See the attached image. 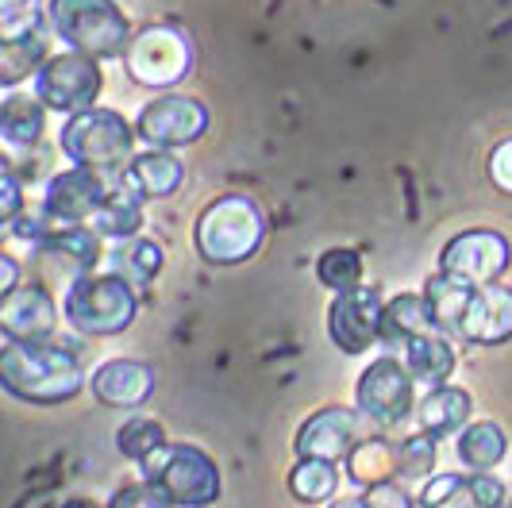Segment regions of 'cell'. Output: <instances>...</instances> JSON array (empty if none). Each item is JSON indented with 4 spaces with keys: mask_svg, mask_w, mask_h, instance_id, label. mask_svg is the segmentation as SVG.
<instances>
[{
    "mask_svg": "<svg viewBox=\"0 0 512 508\" xmlns=\"http://www.w3.org/2000/svg\"><path fill=\"white\" fill-rule=\"evenodd\" d=\"M0 385L24 405H66L85 389V370L74 351L51 339H4Z\"/></svg>",
    "mask_w": 512,
    "mask_h": 508,
    "instance_id": "1",
    "label": "cell"
},
{
    "mask_svg": "<svg viewBox=\"0 0 512 508\" xmlns=\"http://www.w3.org/2000/svg\"><path fill=\"white\" fill-rule=\"evenodd\" d=\"M262 239H266V216L243 193L216 197L197 216V228H193V247L208 266H239L255 258Z\"/></svg>",
    "mask_w": 512,
    "mask_h": 508,
    "instance_id": "2",
    "label": "cell"
},
{
    "mask_svg": "<svg viewBox=\"0 0 512 508\" xmlns=\"http://www.w3.org/2000/svg\"><path fill=\"white\" fill-rule=\"evenodd\" d=\"M135 312H139L135 285L120 274H97V270L77 274L66 289V301H62L66 324L89 339L124 335L135 324Z\"/></svg>",
    "mask_w": 512,
    "mask_h": 508,
    "instance_id": "3",
    "label": "cell"
},
{
    "mask_svg": "<svg viewBox=\"0 0 512 508\" xmlns=\"http://www.w3.org/2000/svg\"><path fill=\"white\" fill-rule=\"evenodd\" d=\"M54 35L85 58L128 54L131 24L116 0H47Z\"/></svg>",
    "mask_w": 512,
    "mask_h": 508,
    "instance_id": "4",
    "label": "cell"
},
{
    "mask_svg": "<svg viewBox=\"0 0 512 508\" xmlns=\"http://www.w3.org/2000/svg\"><path fill=\"white\" fill-rule=\"evenodd\" d=\"M139 466H143V478L158 485L178 508H208L220 501V489H224L220 466L193 443H162Z\"/></svg>",
    "mask_w": 512,
    "mask_h": 508,
    "instance_id": "5",
    "label": "cell"
},
{
    "mask_svg": "<svg viewBox=\"0 0 512 508\" xmlns=\"http://www.w3.org/2000/svg\"><path fill=\"white\" fill-rule=\"evenodd\" d=\"M62 154L85 170H120L131 162L135 131L112 108H85L62 124Z\"/></svg>",
    "mask_w": 512,
    "mask_h": 508,
    "instance_id": "6",
    "label": "cell"
},
{
    "mask_svg": "<svg viewBox=\"0 0 512 508\" xmlns=\"http://www.w3.org/2000/svg\"><path fill=\"white\" fill-rule=\"evenodd\" d=\"M193 39L178 31V27H147L131 39L128 54H124V66H128L131 81L147 85V89H170L181 85L185 77L193 74Z\"/></svg>",
    "mask_w": 512,
    "mask_h": 508,
    "instance_id": "7",
    "label": "cell"
},
{
    "mask_svg": "<svg viewBox=\"0 0 512 508\" xmlns=\"http://www.w3.org/2000/svg\"><path fill=\"white\" fill-rule=\"evenodd\" d=\"M355 401L362 416L382 432V428H401L416 412V378L401 358H374L359 374Z\"/></svg>",
    "mask_w": 512,
    "mask_h": 508,
    "instance_id": "8",
    "label": "cell"
},
{
    "mask_svg": "<svg viewBox=\"0 0 512 508\" xmlns=\"http://www.w3.org/2000/svg\"><path fill=\"white\" fill-rule=\"evenodd\" d=\"M509 262L512 247L501 231L470 228L459 231L455 239H447V247L439 251V274H447L466 289H478V285H493L509 270Z\"/></svg>",
    "mask_w": 512,
    "mask_h": 508,
    "instance_id": "9",
    "label": "cell"
},
{
    "mask_svg": "<svg viewBox=\"0 0 512 508\" xmlns=\"http://www.w3.org/2000/svg\"><path fill=\"white\" fill-rule=\"evenodd\" d=\"M35 97L54 108V112H66V116H77L85 108H97V97H101V70L93 58L85 54H54L39 66L35 74Z\"/></svg>",
    "mask_w": 512,
    "mask_h": 508,
    "instance_id": "10",
    "label": "cell"
},
{
    "mask_svg": "<svg viewBox=\"0 0 512 508\" xmlns=\"http://www.w3.org/2000/svg\"><path fill=\"white\" fill-rule=\"evenodd\" d=\"M378 428L362 416V408L347 405H328L320 412H312L301 432L293 439L297 458H328V462H347V455L359 447L366 435H374Z\"/></svg>",
    "mask_w": 512,
    "mask_h": 508,
    "instance_id": "11",
    "label": "cell"
},
{
    "mask_svg": "<svg viewBox=\"0 0 512 508\" xmlns=\"http://www.w3.org/2000/svg\"><path fill=\"white\" fill-rule=\"evenodd\" d=\"M385 301L378 285H355L335 293L328 308V335L343 355H366L374 343H382Z\"/></svg>",
    "mask_w": 512,
    "mask_h": 508,
    "instance_id": "12",
    "label": "cell"
},
{
    "mask_svg": "<svg viewBox=\"0 0 512 508\" xmlns=\"http://www.w3.org/2000/svg\"><path fill=\"white\" fill-rule=\"evenodd\" d=\"M208 131V108L193 97H158L151 101L139 120H135V135L151 147H189Z\"/></svg>",
    "mask_w": 512,
    "mask_h": 508,
    "instance_id": "13",
    "label": "cell"
},
{
    "mask_svg": "<svg viewBox=\"0 0 512 508\" xmlns=\"http://www.w3.org/2000/svg\"><path fill=\"white\" fill-rule=\"evenodd\" d=\"M108 189H112V181H104L101 170H85V166L62 170V174H54L43 193V220L47 224H85L97 216Z\"/></svg>",
    "mask_w": 512,
    "mask_h": 508,
    "instance_id": "14",
    "label": "cell"
},
{
    "mask_svg": "<svg viewBox=\"0 0 512 508\" xmlns=\"http://www.w3.org/2000/svg\"><path fill=\"white\" fill-rule=\"evenodd\" d=\"M420 508H509L512 493L493 474H436L416 493Z\"/></svg>",
    "mask_w": 512,
    "mask_h": 508,
    "instance_id": "15",
    "label": "cell"
},
{
    "mask_svg": "<svg viewBox=\"0 0 512 508\" xmlns=\"http://www.w3.org/2000/svg\"><path fill=\"white\" fill-rule=\"evenodd\" d=\"M459 339L474 343V347H501L512 339V289L493 281V285H478L466 301V316H462Z\"/></svg>",
    "mask_w": 512,
    "mask_h": 508,
    "instance_id": "16",
    "label": "cell"
},
{
    "mask_svg": "<svg viewBox=\"0 0 512 508\" xmlns=\"http://www.w3.org/2000/svg\"><path fill=\"white\" fill-rule=\"evenodd\" d=\"M54 328H58V308H54V297L27 281L16 293L0 297V331L4 339H54Z\"/></svg>",
    "mask_w": 512,
    "mask_h": 508,
    "instance_id": "17",
    "label": "cell"
},
{
    "mask_svg": "<svg viewBox=\"0 0 512 508\" xmlns=\"http://www.w3.org/2000/svg\"><path fill=\"white\" fill-rule=\"evenodd\" d=\"M89 389L104 408H139L151 401L154 370L139 358H108L93 370Z\"/></svg>",
    "mask_w": 512,
    "mask_h": 508,
    "instance_id": "18",
    "label": "cell"
},
{
    "mask_svg": "<svg viewBox=\"0 0 512 508\" xmlns=\"http://www.w3.org/2000/svg\"><path fill=\"white\" fill-rule=\"evenodd\" d=\"M124 178L147 197V201H166L174 197L185 181V166L178 154H170L166 147H151L147 154H135L124 166Z\"/></svg>",
    "mask_w": 512,
    "mask_h": 508,
    "instance_id": "19",
    "label": "cell"
},
{
    "mask_svg": "<svg viewBox=\"0 0 512 508\" xmlns=\"http://www.w3.org/2000/svg\"><path fill=\"white\" fill-rule=\"evenodd\" d=\"M347 482L359 489H378V485L401 482V458L397 443L385 435H366L359 447L347 455Z\"/></svg>",
    "mask_w": 512,
    "mask_h": 508,
    "instance_id": "20",
    "label": "cell"
},
{
    "mask_svg": "<svg viewBox=\"0 0 512 508\" xmlns=\"http://www.w3.org/2000/svg\"><path fill=\"white\" fill-rule=\"evenodd\" d=\"M470 412H474V397L466 389H459V385H432L416 405V420H420L424 432L443 439V435L462 432L470 424Z\"/></svg>",
    "mask_w": 512,
    "mask_h": 508,
    "instance_id": "21",
    "label": "cell"
},
{
    "mask_svg": "<svg viewBox=\"0 0 512 508\" xmlns=\"http://www.w3.org/2000/svg\"><path fill=\"white\" fill-rule=\"evenodd\" d=\"M401 355H405V366L412 370V378L424 381L428 389H432V385H447V378H451L455 366H459V355H455L447 331H439V328L409 339V343L401 347Z\"/></svg>",
    "mask_w": 512,
    "mask_h": 508,
    "instance_id": "22",
    "label": "cell"
},
{
    "mask_svg": "<svg viewBox=\"0 0 512 508\" xmlns=\"http://www.w3.org/2000/svg\"><path fill=\"white\" fill-rule=\"evenodd\" d=\"M143 193L131 185L128 178L112 181V189H108V197L104 204L97 208V216H93V228L108 235V239H131V235H139L143 228Z\"/></svg>",
    "mask_w": 512,
    "mask_h": 508,
    "instance_id": "23",
    "label": "cell"
},
{
    "mask_svg": "<svg viewBox=\"0 0 512 508\" xmlns=\"http://www.w3.org/2000/svg\"><path fill=\"white\" fill-rule=\"evenodd\" d=\"M436 316H432V305L424 293H401L385 305L382 316V343L389 347H405L409 339L424 335V331H436Z\"/></svg>",
    "mask_w": 512,
    "mask_h": 508,
    "instance_id": "24",
    "label": "cell"
},
{
    "mask_svg": "<svg viewBox=\"0 0 512 508\" xmlns=\"http://www.w3.org/2000/svg\"><path fill=\"white\" fill-rule=\"evenodd\" d=\"M455 451H459V462L466 470L493 474V466L509 451V435H505L501 424H493V420H478V424H466L462 428Z\"/></svg>",
    "mask_w": 512,
    "mask_h": 508,
    "instance_id": "25",
    "label": "cell"
},
{
    "mask_svg": "<svg viewBox=\"0 0 512 508\" xmlns=\"http://www.w3.org/2000/svg\"><path fill=\"white\" fill-rule=\"evenodd\" d=\"M285 485H289L293 501H301V505H328L339 493V466L328 458H301L289 470Z\"/></svg>",
    "mask_w": 512,
    "mask_h": 508,
    "instance_id": "26",
    "label": "cell"
},
{
    "mask_svg": "<svg viewBox=\"0 0 512 508\" xmlns=\"http://www.w3.org/2000/svg\"><path fill=\"white\" fill-rule=\"evenodd\" d=\"M43 108L47 104L39 97H20V93H8L4 108H0V135L12 143V147H31L39 135H43Z\"/></svg>",
    "mask_w": 512,
    "mask_h": 508,
    "instance_id": "27",
    "label": "cell"
},
{
    "mask_svg": "<svg viewBox=\"0 0 512 508\" xmlns=\"http://www.w3.org/2000/svg\"><path fill=\"white\" fill-rule=\"evenodd\" d=\"M162 247L154 239H120V247L112 251V274L128 278L131 285H151L162 270Z\"/></svg>",
    "mask_w": 512,
    "mask_h": 508,
    "instance_id": "28",
    "label": "cell"
},
{
    "mask_svg": "<svg viewBox=\"0 0 512 508\" xmlns=\"http://www.w3.org/2000/svg\"><path fill=\"white\" fill-rule=\"evenodd\" d=\"M470 293H474V289H466V285H459V281H451L447 274H439V270L428 278V285H424V297H428V305H432V316H436L439 331L459 335Z\"/></svg>",
    "mask_w": 512,
    "mask_h": 508,
    "instance_id": "29",
    "label": "cell"
},
{
    "mask_svg": "<svg viewBox=\"0 0 512 508\" xmlns=\"http://www.w3.org/2000/svg\"><path fill=\"white\" fill-rule=\"evenodd\" d=\"M316 278L320 285H328L332 293L355 289L362 285V254L355 247H332L316 258Z\"/></svg>",
    "mask_w": 512,
    "mask_h": 508,
    "instance_id": "30",
    "label": "cell"
},
{
    "mask_svg": "<svg viewBox=\"0 0 512 508\" xmlns=\"http://www.w3.org/2000/svg\"><path fill=\"white\" fill-rule=\"evenodd\" d=\"M162 443H170L166 439V428L158 424V420H147V416H131L128 424L116 432V451L131 462H143L147 455H154Z\"/></svg>",
    "mask_w": 512,
    "mask_h": 508,
    "instance_id": "31",
    "label": "cell"
},
{
    "mask_svg": "<svg viewBox=\"0 0 512 508\" xmlns=\"http://www.w3.org/2000/svg\"><path fill=\"white\" fill-rule=\"evenodd\" d=\"M43 62H47V51H43V39H39V35L4 43V47H0V85L12 89L20 77L31 74V70H39Z\"/></svg>",
    "mask_w": 512,
    "mask_h": 508,
    "instance_id": "32",
    "label": "cell"
},
{
    "mask_svg": "<svg viewBox=\"0 0 512 508\" xmlns=\"http://www.w3.org/2000/svg\"><path fill=\"white\" fill-rule=\"evenodd\" d=\"M439 439L432 432H409L397 443V458H401V478H432L439 462Z\"/></svg>",
    "mask_w": 512,
    "mask_h": 508,
    "instance_id": "33",
    "label": "cell"
},
{
    "mask_svg": "<svg viewBox=\"0 0 512 508\" xmlns=\"http://www.w3.org/2000/svg\"><path fill=\"white\" fill-rule=\"evenodd\" d=\"M43 24V0H0V43L31 39Z\"/></svg>",
    "mask_w": 512,
    "mask_h": 508,
    "instance_id": "34",
    "label": "cell"
},
{
    "mask_svg": "<svg viewBox=\"0 0 512 508\" xmlns=\"http://www.w3.org/2000/svg\"><path fill=\"white\" fill-rule=\"evenodd\" d=\"M108 508H178L158 485H151L147 478H139V482H124L116 493H112V501Z\"/></svg>",
    "mask_w": 512,
    "mask_h": 508,
    "instance_id": "35",
    "label": "cell"
},
{
    "mask_svg": "<svg viewBox=\"0 0 512 508\" xmlns=\"http://www.w3.org/2000/svg\"><path fill=\"white\" fill-rule=\"evenodd\" d=\"M332 508H420L416 505V497L405 493L401 485H378V489H362L359 497H343V501H335Z\"/></svg>",
    "mask_w": 512,
    "mask_h": 508,
    "instance_id": "36",
    "label": "cell"
},
{
    "mask_svg": "<svg viewBox=\"0 0 512 508\" xmlns=\"http://www.w3.org/2000/svg\"><path fill=\"white\" fill-rule=\"evenodd\" d=\"M0 220L4 224H16L20 216H24V197H20V181L12 170H4V178H0Z\"/></svg>",
    "mask_w": 512,
    "mask_h": 508,
    "instance_id": "37",
    "label": "cell"
},
{
    "mask_svg": "<svg viewBox=\"0 0 512 508\" xmlns=\"http://www.w3.org/2000/svg\"><path fill=\"white\" fill-rule=\"evenodd\" d=\"M489 178L501 193H512V139L497 143L489 154Z\"/></svg>",
    "mask_w": 512,
    "mask_h": 508,
    "instance_id": "38",
    "label": "cell"
},
{
    "mask_svg": "<svg viewBox=\"0 0 512 508\" xmlns=\"http://www.w3.org/2000/svg\"><path fill=\"white\" fill-rule=\"evenodd\" d=\"M0 270H4V278H0V297H8V293L20 289V266H16V258L8 251L0 254Z\"/></svg>",
    "mask_w": 512,
    "mask_h": 508,
    "instance_id": "39",
    "label": "cell"
},
{
    "mask_svg": "<svg viewBox=\"0 0 512 508\" xmlns=\"http://www.w3.org/2000/svg\"><path fill=\"white\" fill-rule=\"evenodd\" d=\"M58 508H108V505H101V501H93V497H66Z\"/></svg>",
    "mask_w": 512,
    "mask_h": 508,
    "instance_id": "40",
    "label": "cell"
},
{
    "mask_svg": "<svg viewBox=\"0 0 512 508\" xmlns=\"http://www.w3.org/2000/svg\"><path fill=\"white\" fill-rule=\"evenodd\" d=\"M509 508H512V505H509Z\"/></svg>",
    "mask_w": 512,
    "mask_h": 508,
    "instance_id": "41",
    "label": "cell"
}]
</instances>
